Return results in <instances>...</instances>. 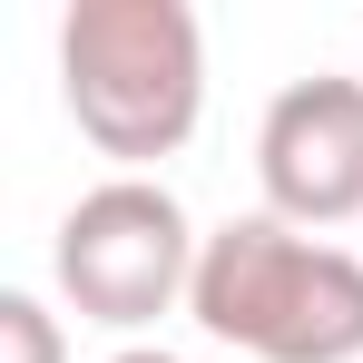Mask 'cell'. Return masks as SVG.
Wrapping results in <instances>:
<instances>
[{
	"mask_svg": "<svg viewBox=\"0 0 363 363\" xmlns=\"http://www.w3.org/2000/svg\"><path fill=\"white\" fill-rule=\"evenodd\" d=\"M108 363H177V354H157V344H128V354H108Z\"/></svg>",
	"mask_w": 363,
	"mask_h": 363,
	"instance_id": "obj_6",
	"label": "cell"
},
{
	"mask_svg": "<svg viewBox=\"0 0 363 363\" xmlns=\"http://www.w3.org/2000/svg\"><path fill=\"white\" fill-rule=\"evenodd\" d=\"M0 363H69V344H60V324H50L40 295H0Z\"/></svg>",
	"mask_w": 363,
	"mask_h": 363,
	"instance_id": "obj_5",
	"label": "cell"
},
{
	"mask_svg": "<svg viewBox=\"0 0 363 363\" xmlns=\"http://www.w3.org/2000/svg\"><path fill=\"white\" fill-rule=\"evenodd\" d=\"M196 255H206V236L186 226V206H177L157 177H108V186H89V196L60 216V245H50L60 295L79 304L89 324H108V334L157 324V314L196 285Z\"/></svg>",
	"mask_w": 363,
	"mask_h": 363,
	"instance_id": "obj_3",
	"label": "cell"
},
{
	"mask_svg": "<svg viewBox=\"0 0 363 363\" xmlns=\"http://www.w3.org/2000/svg\"><path fill=\"white\" fill-rule=\"evenodd\" d=\"M60 99L118 177L177 157L206 108V30L186 0H69L60 20Z\"/></svg>",
	"mask_w": 363,
	"mask_h": 363,
	"instance_id": "obj_1",
	"label": "cell"
},
{
	"mask_svg": "<svg viewBox=\"0 0 363 363\" xmlns=\"http://www.w3.org/2000/svg\"><path fill=\"white\" fill-rule=\"evenodd\" d=\"M186 314L255 363H363V255L285 216H226L196 255Z\"/></svg>",
	"mask_w": 363,
	"mask_h": 363,
	"instance_id": "obj_2",
	"label": "cell"
},
{
	"mask_svg": "<svg viewBox=\"0 0 363 363\" xmlns=\"http://www.w3.org/2000/svg\"><path fill=\"white\" fill-rule=\"evenodd\" d=\"M265 216L285 226H354L363 216V79H295L255 128Z\"/></svg>",
	"mask_w": 363,
	"mask_h": 363,
	"instance_id": "obj_4",
	"label": "cell"
}]
</instances>
